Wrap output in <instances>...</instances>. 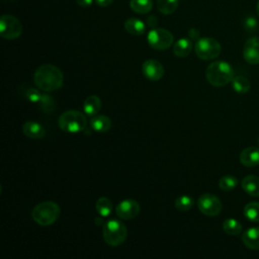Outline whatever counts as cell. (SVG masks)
I'll use <instances>...</instances> for the list:
<instances>
[{
	"instance_id": "obj_1",
	"label": "cell",
	"mask_w": 259,
	"mask_h": 259,
	"mask_svg": "<svg viewBox=\"0 0 259 259\" xmlns=\"http://www.w3.org/2000/svg\"><path fill=\"white\" fill-rule=\"evenodd\" d=\"M64 76L62 71L55 65L44 64L39 66L33 74V82L35 86L45 91L52 92L62 87Z\"/></svg>"
},
{
	"instance_id": "obj_2",
	"label": "cell",
	"mask_w": 259,
	"mask_h": 259,
	"mask_svg": "<svg viewBox=\"0 0 259 259\" xmlns=\"http://www.w3.org/2000/svg\"><path fill=\"white\" fill-rule=\"evenodd\" d=\"M205 77L210 85L214 87H223L232 82L234 78V69L225 61H215L207 66Z\"/></svg>"
},
{
	"instance_id": "obj_3",
	"label": "cell",
	"mask_w": 259,
	"mask_h": 259,
	"mask_svg": "<svg viewBox=\"0 0 259 259\" xmlns=\"http://www.w3.org/2000/svg\"><path fill=\"white\" fill-rule=\"evenodd\" d=\"M61 208L58 203L47 200L37 203L31 211L32 220L39 226L48 227L53 225L60 217Z\"/></svg>"
},
{
	"instance_id": "obj_4",
	"label": "cell",
	"mask_w": 259,
	"mask_h": 259,
	"mask_svg": "<svg viewBox=\"0 0 259 259\" xmlns=\"http://www.w3.org/2000/svg\"><path fill=\"white\" fill-rule=\"evenodd\" d=\"M88 120L84 113L79 110L70 109L64 111L58 119L59 127L67 133L76 134L84 131L87 126Z\"/></svg>"
},
{
	"instance_id": "obj_5",
	"label": "cell",
	"mask_w": 259,
	"mask_h": 259,
	"mask_svg": "<svg viewBox=\"0 0 259 259\" xmlns=\"http://www.w3.org/2000/svg\"><path fill=\"white\" fill-rule=\"evenodd\" d=\"M102 235L103 240L107 245L117 247L125 241L127 237V229L121 221L111 219L103 225Z\"/></svg>"
},
{
	"instance_id": "obj_6",
	"label": "cell",
	"mask_w": 259,
	"mask_h": 259,
	"mask_svg": "<svg viewBox=\"0 0 259 259\" xmlns=\"http://www.w3.org/2000/svg\"><path fill=\"white\" fill-rule=\"evenodd\" d=\"M221 50L220 42L212 37H200L194 45L196 56L204 61H210L218 58L221 54Z\"/></svg>"
},
{
	"instance_id": "obj_7",
	"label": "cell",
	"mask_w": 259,
	"mask_h": 259,
	"mask_svg": "<svg viewBox=\"0 0 259 259\" xmlns=\"http://www.w3.org/2000/svg\"><path fill=\"white\" fill-rule=\"evenodd\" d=\"M147 40L151 48L158 51H164L172 46L174 36L165 28H152L148 33Z\"/></svg>"
},
{
	"instance_id": "obj_8",
	"label": "cell",
	"mask_w": 259,
	"mask_h": 259,
	"mask_svg": "<svg viewBox=\"0 0 259 259\" xmlns=\"http://www.w3.org/2000/svg\"><path fill=\"white\" fill-rule=\"evenodd\" d=\"M22 32V24L18 18L4 14L0 18V35L5 39H15Z\"/></svg>"
},
{
	"instance_id": "obj_9",
	"label": "cell",
	"mask_w": 259,
	"mask_h": 259,
	"mask_svg": "<svg viewBox=\"0 0 259 259\" xmlns=\"http://www.w3.org/2000/svg\"><path fill=\"white\" fill-rule=\"evenodd\" d=\"M197 206L200 212L207 217H215L222 210V202L214 194L204 193L197 199Z\"/></svg>"
},
{
	"instance_id": "obj_10",
	"label": "cell",
	"mask_w": 259,
	"mask_h": 259,
	"mask_svg": "<svg viewBox=\"0 0 259 259\" xmlns=\"http://www.w3.org/2000/svg\"><path fill=\"white\" fill-rule=\"evenodd\" d=\"M140 212V204L137 200L127 198L121 200L115 206L116 215L123 221H130L135 219Z\"/></svg>"
},
{
	"instance_id": "obj_11",
	"label": "cell",
	"mask_w": 259,
	"mask_h": 259,
	"mask_svg": "<svg viewBox=\"0 0 259 259\" xmlns=\"http://www.w3.org/2000/svg\"><path fill=\"white\" fill-rule=\"evenodd\" d=\"M142 71L144 76L150 81H158L164 75V67L157 60H147L143 63Z\"/></svg>"
},
{
	"instance_id": "obj_12",
	"label": "cell",
	"mask_w": 259,
	"mask_h": 259,
	"mask_svg": "<svg viewBox=\"0 0 259 259\" xmlns=\"http://www.w3.org/2000/svg\"><path fill=\"white\" fill-rule=\"evenodd\" d=\"M243 57L251 65L259 64V37L253 36L247 39L244 45Z\"/></svg>"
},
{
	"instance_id": "obj_13",
	"label": "cell",
	"mask_w": 259,
	"mask_h": 259,
	"mask_svg": "<svg viewBox=\"0 0 259 259\" xmlns=\"http://www.w3.org/2000/svg\"><path fill=\"white\" fill-rule=\"evenodd\" d=\"M22 133L29 139H42L46 136V130L42 124L35 120H27L22 124Z\"/></svg>"
},
{
	"instance_id": "obj_14",
	"label": "cell",
	"mask_w": 259,
	"mask_h": 259,
	"mask_svg": "<svg viewBox=\"0 0 259 259\" xmlns=\"http://www.w3.org/2000/svg\"><path fill=\"white\" fill-rule=\"evenodd\" d=\"M240 162L246 167H255L259 165V148L248 147L240 154Z\"/></svg>"
},
{
	"instance_id": "obj_15",
	"label": "cell",
	"mask_w": 259,
	"mask_h": 259,
	"mask_svg": "<svg viewBox=\"0 0 259 259\" xmlns=\"http://www.w3.org/2000/svg\"><path fill=\"white\" fill-rule=\"evenodd\" d=\"M244 245L252 250H259V227L250 228L242 235Z\"/></svg>"
},
{
	"instance_id": "obj_16",
	"label": "cell",
	"mask_w": 259,
	"mask_h": 259,
	"mask_svg": "<svg viewBox=\"0 0 259 259\" xmlns=\"http://www.w3.org/2000/svg\"><path fill=\"white\" fill-rule=\"evenodd\" d=\"M90 127L97 133H105L111 127V119L103 114H96L92 116L89 121Z\"/></svg>"
},
{
	"instance_id": "obj_17",
	"label": "cell",
	"mask_w": 259,
	"mask_h": 259,
	"mask_svg": "<svg viewBox=\"0 0 259 259\" xmlns=\"http://www.w3.org/2000/svg\"><path fill=\"white\" fill-rule=\"evenodd\" d=\"M244 191L251 196H259V177L256 175H247L241 182Z\"/></svg>"
},
{
	"instance_id": "obj_18",
	"label": "cell",
	"mask_w": 259,
	"mask_h": 259,
	"mask_svg": "<svg viewBox=\"0 0 259 259\" xmlns=\"http://www.w3.org/2000/svg\"><path fill=\"white\" fill-rule=\"evenodd\" d=\"M193 45L189 38L182 37L179 38L173 46V53L178 58H185L187 57L192 51Z\"/></svg>"
},
{
	"instance_id": "obj_19",
	"label": "cell",
	"mask_w": 259,
	"mask_h": 259,
	"mask_svg": "<svg viewBox=\"0 0 259 259\" xmlns=\"http://www.w3.org/2000/svg\"><path fill=\"white\" fill-rule=\"evenodd\" d=\"M101 108V100L97 95H89L83 103V110L89 116L96 115Z\"/></svg>"
},
{
	"instance_id": "obj_20",
	"label": "cell",
	"mask_w": 259,
	"mask_h": 259,
	"mask_svg": "<svg viewBox=\"0 0 259 259\" xmlns=\"http://www.w3.org/2000/svg\"><path fill=\"white\" fill-rule=\"evenodd\" d=\"M125 30L133 35H142L146 31V24L139 18H128L124 22Z\"/></svg>"
},
{
	"instance_id": "obj_21",
	"label": "cell",
	"mask_w": 259,
	"mask_h": 259,
	"mask_svg": "<svg viewBox=\"0 0 259 259\" xmlns=\"http://www.w3.org/2000/svg\"><path fill=\"white\" fill-rule=\"evenodd\" d=\"M130 7L138 14H146L152 10L153 0H130Z\"/></svg>"
},
{
	"instance_id": "obj_22",
	"label": "cell",
	"mask_w": 259,
	"mask_h": 259,
	"mask_svg": "<svg viewBox=\"0 0 259 259\" xmlns=\"http://www.w3.org/2000/svg\"><path fill=\"white\" fill-rule=\"evenodd\" d=\"M95 209L102 218H106L112 211V202L107 197H100L96 200Z\"/></svg>"
},
{
	"instance_id": "obj_23",
	"label": "cell",
	"mask_w": 259,
	"mask_h": 259,
	"mask_svg": "<svg viewBox=\"0 0 259 259\" xmlns=\"http://www.w3.org/2000/svg\"><path fill=\"white\" fill-rule=\"evenodd\" d=\"M223 230L225 231L226 234L230 236H237L241 233L242 231V225L240 224L239 221L230 218L224 221L223 223Z\"/></svg>"
},
{
	"instance_id": "obj_24",
	"label": "cell",
	"mask_w": 259,
	"mask_h": 259,
	"mask_svg": "<svg viewBox=\"0 0 259 259\" xmlns=\"http://www.w3.org/2000/svg\"><path fill=\"white\" fill-rule=\"evenodd\" d=\"M178 3L179 0H157V8L162 14L169 15L177 9Z\"/></svg>"
},
{
	"instance_id": "obj_25",
	"label": "cell",
	"mask_w": 259,
	"mask_h": 259,
	"mask_svg": "<svg viewBox=\"0 0 259 259\" xmlns=\"http://www.w3.org/2000/svg\"><path fill=\"white\" fill-rule=\"evenodd\" d=\"M244 215L251 222H259V202L251 201L244 207Z\"/></svg>"
},
{
	"instance_id": "obj_26",
	"label": "cell",
	"mask_w": 259,
	"mask_h": 259,
	"mask_svg": "<svg viewBox=\"0 0 259 259\" xmlns=\"http://www.w3.org/2000/svg\"><path fill=\"white\" fill-rule=\"evenodd\" d=\"M232 87L237 93L244 94L249 91L250 83L247 78L243 76H236L232 80Z\"/></svg>"
},
{
	"instance_id": "obj_27",
	"label": "cell",
	"mask_w": 259,
	"mask_h": 259,
	"mask_svg": "<svg viewBox=\"0 0 259 259\" xmlns=\"http://www.w3.org/2000/svg\"><path fill=\"white\" fill-rule=\"evenodd\" d=\"M36 104H38L39 108L45 112H52L56 109L55 100L53 99L52 96L45 93V91H42L41 96H40V98H39V100Z\"/></svg>"
},
{
	"instance_id": "obj_28",
	"label": "cell",
	"mask_w": 259,
	"mask_h": 259,
	"mask_svg": "<svg viewBox=\"0 0 259 259\" xmlns=\"http://www.w3.org/2000/svg\"><path fill=\"white\" fill-rule=\"evenodd\" d=\"M194 204V200L189 195H181L175 199L174 205L180 211H188Z\"/></svg>"
},
{
	"instance_id": "obj_29",
	"label": "cell",
	"mask_w": 259,
	"mask_h": 259,
	"mask_svg": "<svg viewBox=\"0 0 259 259\" xmlns=\"http://www.w3.org/2000/svg\"><path fill=\"white\" fill-rule=\"evenodd\" d=\"M238 185V179L232 175L223 176L219 181V187L224 191H230L236 188Z\"/></svg>"
},
{
	"instance_id": "obj_30",
	"label": "cell",
	"mask_w": 259,
	"mask_h": 259,
	"mask_svg": "<svg viewBox=\"0 0 259 259\" xmlns=\"http://www.w3.org/2000/svg\"><path fill=\"white\" fill-rule=\"evenodd\" d=\"M41 93H42V90L40 89H36V88H28L24 95L25 97L30 101V102H33V103H37L40 96H41Z\"/></svg>"
},
{
	"instance_id": "obj_31",
	"label": "cell",
	"mask_w": 259,
	"mask_h": 259,
	"mask_svg": "<svg viewBox=\"0 0 259 259\" xmlns=\"http://www.w3.org/2000/svg\"><path fill=\"white\" fill-rule=\"evenodd\" d=\"M257 25H258V23H257V20H256V18H254V17H248V18H246V20H245V28L248 30V31H253V30H255L256 28H257Z\"/></svg>"
},
{
	"instance_id": "obj_32",
	"label": "cell",
	"mask_w": 259,
	"mask_h": 259,
	"mask_svg": "<svg viewBox=\"0 0 259 259\" xmlns=\"http://www.w3.org/2000/svg\"><path fill=\"white\" fill-rule=\"evenodd\" d=\"M188 36L190 37V39H194V40H197L199 39V31L196 29V28H190L188 30Z\"/></svg>"
},
{
	"instance_id": "obj_33",
	"label": "cell",
	"mask_w": 259,
	"mask_h": 259,
	"mask_svg": "<svg viewBox=\"0 0 259 259\" xmlns=\"http://www.w3.org/2000/svg\"><path fill=\"white\" fill-rule=\"evenodd\" d=\"M76 2L81 7H89L91 6L93 0H76Z\"/></svg>"
},
{
	"instance_id": "obj_34",
	"label": "cell",
	"mask_w": 259,
	"mask_h": 259,
	"mask_svg": "<svg viewBox=\"0 0 259 259\" xmlns=\"http://www.w3.org/2000/svg\"><path fill=\"white\" fill-rule=\"evenodd\" d=\"M95 1L101 7H107L113 2V0H95Z\"/></svg>"
},
{
	"instance_id": "obj_35",
	"label": "cell",
	"mask_w": 259,
	"mask_h": 259,
	"mask_svg": "<svg viewBox=\"0 0 259 259\" xmlns=\"http://www.w3.org/2000/svg\"><path fill=\"white\" fill-rule=\"evenodd\" d=\"M256 11H257V14L259 15V1L257 2V5H256Z\"/></svg>"
}]
</instances>
